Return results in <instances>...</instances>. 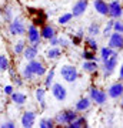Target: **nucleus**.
Instances as JSON below:
<instances>
[{"mask_svg": "<svg viewBox=\"0 0 123 128\" xmlns=\"http://www.w3.org/2000/svg\"><path fill=\"white\" fill-rule=\"evenodd\" d=\"M26 23H24V18L20 16L13 17L12 22H9V33L12 36H23L26 34Z\"/></svg>", "mask_w": 123, "mask_h": 128, "instance_id": "nucleus-1", "label": "nucleus"}, {"mask_svg": "<svg viewBox=\"0 0 123 128\" xmlns=\"http://www.w3.org/2000/svg\"><path fill=\"white\" fill-rule=\"evenodd\" d=\"M60 77L67 82H74L79 77V71L72 64H64V66H62V68H60Z\"/></svg>", "mask_w": 123, "mask_h": 128, "instance_id": "nucleus-2", "label": "nucleus"}, {"mask_svg": "<svg viewBox=\"0 0 123 128\" xmlns=\"http://www.w3.org/2000/svg\"><path fill=\"white\" fill-rule=\"evenodd\" d=\"M117 61H119V51L114 50V53L109 57V60L103 63L102 71H103V76H105V77H109V76L113 74L114 68H116V66H117Z\"/></svg>", "mask_w": 123, "mask_h": 128, "instance_id": "nucleus-3", "label": "nucleus"}, {"mask_svg": "<svg viewBox=\"0 0 123 128\" xmlns=\"http://www.w3.org/2000/svg\"><path fill=\"white\" fill-rule=\"evenodd\" d=\"M77 117V111L74 110H64V111H60L57 112L55 117V121L56 124H62V125H67L73 121V120Z\"/></svg>", "mask_w": 123, "mask_h": 128, "instance_id": "nucleus-4", "label": "nucleus"}, {"mask_svg": "<svg viewBox=\"0 0 123 128\" xmlns=\"http://www.w3.org/2000/svg\"><path fill=\"white\" fill-rule=\"evenodd\" d=\"M89 97H90V100L93 102H96V104H99V105L106 104V101H107V92L102 91L100 88H97V87L89 88Z\"/></svg>", "mask_w": 123, "mask_h": 128, "instance_id": "nucleus-5", "label": "nucleus"}, {"mask_svg": "<svg viewBox=\"0 0 123 128\" xmlns=\"http://www.w3.org/2000/svg\"><path fill=\"white\" fill-rule=\"evenodd\" d=\"M26 33H27V40H29V43H30V44L40 46V43H42V34H40V32H39L37 26H34V24L32 23L27 27Z\"/></svg>", "mask_w": 123, "mask_h": 128, "instance_id": "nucleus-6", "label": "nucleus"}, {"mask_svg": "<svg viewBox=\"0 0 123 128\" xmlns=\"http://www.w3.org/2000/svg\"><path fill=\"white\" fill-rule=\"evenodd\" d=\"M107 46L113 50L119 51L123 48V34L117 32H113L109 36V41H107Z\"/></svg>", "mask_w": 123, "mask_h": 128, "instance_id": "nucleus-7", "label": "nucleus"}, {"mask_svg": "<svg viewBox=\"0 0 123 128\" xmlns=\"http://www.w3.org/2000/svg\"><path fill=\"white\" fill-rule=\"evenodd\" d=\"M27 67L30 70H32V73L36 76V77H42V76H45L46 73H47V68H46V66L42 61H39V60H30L27 63Z\"/></svg>", "mask_w": 123, "mask_h": 128, "instance_id": "nucleus-8", "label": "nucleus"}, {"mask_svg": "<svg viewBox=\"0 0 123 128\" xmlns=\"http://www.w3.org/2000/svg\"><path fill=\"white\" fill-rule=\"evenodd\" d=\"M52 96L55 97L57 101H64L67 97V90L64 86H62L60 82H53L52 84Z\"/></svg>", "mask_w": 123, "mask_h": 128, "instance_id": "nucleus-9", "label": "nucleus"}, {"mask_svg": "<svg viewBox=\"0 0 123 128\" xmlns=\"http://www.w3.org/2000/svg\"><path fill=\"white\" fill-rule=\"evenodd\" d=\"M109 16L113 20H117L123 16V7L119 0H112L109 3Z\"/></svg>", "mask_w": 123, "mask_h": 128, "instance_id": "nucleus-10", "label": "nucleus"}, {"mask_svg": "<svg viewBox=\"0 0 123 128\" xmlns=\"http://www.w3.org/2000/svg\"><path fill=\"white\" fill-rule=\"evenodd\" d=\"M123 96V82L122 81H117V82H113L109 88H107V97L110 98H120Z\"/></svg>", "mask_w": 123, "mask_h": 128, "instance_id": "nucleus-11", "label": "nucleus"}, {"mask_svg": "<svg viewBox=\"0 0 123 128\" xmlns=\"http://www.w3.org/2000/svg\"><path fill=\"white\" fill-rule=\"evenodd\" d=\"M34 121H36V112H33V111H24L22 120H20L22 127L24 128H32L34 125Z\"/></svg>", "mask_w": 123, "mask_h": 128, "instance_id": "nucleus-12", "label": "nucleus"}, {"mask_svg": "<svg viewBox=\"0 0 123 128\" xmlns=\"http://www.w3.org/2000/svg\"><path fill=\"white\" fill-rule=\"evenodd\" d=\"M86 10H87V0H77L72 7L73 17H80V16H83Z\"/></svg>", "mask_w": 123, "mask_h": 128, "instance_id": "nucleus-13", "label": "nucleus"}, {"mask_svg": "<svg viewBox=\"0 0 123 128\" xmlns=\"http://www.w3.org/2000/svg\"><path fill=\"white\" fill-rule=\"evenodd\" d=\"M93 7L100 16H109V3L105 0H93Z\"/></svg>", "mask_w": 123, "mask_h": 128, "instance_id": "nucleus-14", "label": "nucleus"}, {"mask_svg": "<svg viewBox=\"0 0 123 128\" xmlns=\"http://www.w3.org/2000/svg\"><path fill=\"white\" fill-rule=\"evenodd\" d=\"M37 54H39V46H36V44L26 46V48H24V51H23V57L27 60V61L34 60L37 57Z\"/></svg>", "mask_w": 123, "mask_h": 128, "instance_id": "nucleus-15", "label": "nucleus"}, {"mask_svg": "<svg viewBox=\"0 0 123 128\" xmlns=\"http://www.w3.org/2000/svg\"><path fill=\"white\" fill-rule=\"evenodd\" d=\"M92 105V100L90 97H85V98H80V100L74 104V110L77 111V112H85L90 108Z\"/></svg>", "mask_w": 123, "mask_h": 128, "instance_id": "nucleus-16", "label": "nucleus"}, {"mask_svg": "<svg viewBox=\"0 0 123 128\" xmlns=\"http://www.w3.org/2000/svg\"><path fill=\"white\" fill-rule=\"evenodd\" d=\"M29 10H30V13L36 14V16L32 18L33 24H34V26H45V23H46V14L43 13L42 10H33V9H29Z\"/></svg>", "mask_w": 123, "mask_h": 128, "instance_id": "nucleus-17", "label": "nucleus"}, {"mask_svg": "<svg viewBox=\"0 0 123 128\" xmlns=\"http://www.w3.org/2000/svg\"><path fill=\"white\" fill-rule=\"evenodd\" d=\"M82 70L86 73H96L99 70V64L95 60H85L82 64Z\"/></svg>", "mask_w": 123, "mask_h": 128, "instance_id": "nucleus-18", "label": "nucleus"}, {"mask_svg": "<svg viewBox=\"0 0 123 128\" xmlns=\"http://www.w3.org/2000/svg\"><path fill=\"white\" fill-rule=\"evenodd\" d=\"M10 98H12V101H13L17 107H23V105H24V102H26V100H27L26 94L19 92V91H13L12 94H10Z\"/></svg>", "mask_w": 123, "mask_h": 128, "instance_id": "nucleus-19", "label": "nucleus"}, {"mask_svg": "<svg viewBox=\"0 0 123 128\" xmlns=\"http://www.w3.org/2000/svg\"><path fill=\"white\" fill-rule=\"evenodd\" d=\"M40 34H42V38H45V40H50L53 36H56V30H55L53 26H50V24H45V26H42Z\"/></svg>", "mask_w": 123, "mask_h": 128, "instance_id": "nucleus-20", "label": "nucleus"}, {"mask_svg": "<svg viewBox=\"0 0 123 128\" xmlns=\"http://www.w3.org/2000/svg\"><path fill=\"white\" fill-rule=\"evenodd\" d=\"M34 96H36V100H37V102L40 104V107H42V110H46V88H42V87H39V88H36V91H34Z\"/></svg>", "mask_w": 123, "mask_h": 128, "instance_id": "nucleus-21", "label": "nucleus"}, {"mask_svg": "<svg viewBox=\"0 0 123 128\" xmlns=\"http://www.w3.org/2000/svg\"><path fill=\"white\" fill-rule=\"evenodd\" d=\"M66 127H69V128H86L87 127V120L85 118V117H82V115H77V117L73 120L70 124H67Z\"/></svg>", "mask_w": 123, "mask_h": 128, "instance_id": "nucleus-22", "label": "nucleus"}, {"mask_svg": "<svg viewBox=\"0 0 123 128\" xmlns=\"http://www.w3.org/2000/svg\"><path fill=\"white\" fill-rule=\"evenodd\" d=\"M60 56H62V50H60L57 46L50 47V48L47 50V53H46V57H47L49 60H56V58H59Z\"/></svg>", "mask_w": 123, "mask_h": 128, "instance_id": "nucleus-23", "label": "nucleus"}, {"mask_svg": "<svg viewBox=\"0 0 123 128\" xmlns=\"http://www.w3.org/2000/svg\"><path fill=\"white\" fill-rule=\"evenodd\" d=\"M114 53L113 48H110L109 46H106V47H102L100 48V61L102 63H105V61H107L109 60V57Z\"/></svg>", "mask_w": 123, "mask_h": 128, "instance_id": "nucleus-24", "label": "nucleus"}, {"mask_svg": "<svg viewBox=\"0 0 123 128\" xmlns=\"http://www.w3.org/2000/svg\"><path fill=\"white\" fill-rule=\"evenodd\" d=\"M83 41H85V44L87 46V48H90V50H93V51L99 50V44H97V41H96V37L89 36V37H86Z\"/></svg>", "mask_w": 123, "mask_h": 128, "instance_id": "nucleus-25", "label": "nucleus"}, {"mask_svg": "<svg viewBox=\"0 0 123 128\" xmlns=\"http://www.w3.org/2000/svg\"><path fill=\"white\" fill-rule=\"evenodd\" d=\"M82 57L85 60H95V61H100V58L96 57V51L90 50V48H85L82 53Z\"/></svg>", "mask_w": 123, "mask_h": 128, "instance_id": "nucleus-26", "label": "nucleus"}, {"mask_svg": "<svg viewBox=\"0 0 123 128\" xmlns=\"http://www.w3.org/2000/svg\"><path fill=\"white\" fill-rule=\"evenodd\" d=\"M87 34L92 36V37H97L100 34V26L97 23H92L90 26H89V28H87Z\"/></svg>", "mask_w": 123, "mask_h": 128, "instance_id": "nucleus-27", "label": "nucleus"}, {"mask_svg": "<svg viewBox=\"0 0 123 128\" xmlns=\"http://www.w3.org/2000/svg\"><path fill=\"white\" fill-rule=\"evenodd\" d=\"M55 125H56L55 118H42L40 122H39L40 128H53Z\"/></svg>", "mask_w": 123, "mask_h": 128, "instance_id": "nucleus-28", "label": "nucleus"}, {"mask_svg": "<svg viewBox=\"0 0 123 128\" xmlns=\"http://www.w3.org/2000/svg\"><path fill=\"white\" fill-rule=\"evenodd\" d=\"M24 48H26V41L23 40V38H20V40L14 44L13 47V51L16 53V54H23V51H24Z\"/></svg>", "mask_w": 123, "mask_h": 128, "instance_id": "nucleus-29", "label": "nucleus"}, {"mask_svg": "<svg viewBox=\"0 0 123 128\" xmlns=\"http://www.w3.org/2000/svg\"><path fill=\"white\" fill-rule=\"evenodd\" d=\"M10 67V61L5 54H0V71H7Z\"/></svg>", "mask_w": 123, "mask_h": 128, "instance_id": "nucleus-30", "label": "nucleus"}, {"mask_svg": "<svg viewBox=\"0 0 123 128\" xmlns=\"http://www.w3.org/2000/svg\"><path fill=\"white\" fill-rule=\"evenodd\" d=\"M53 80H55V70L52 68L50 71L47 73V76H46V80H45V88H46V90L52 87V84H53Z\"/></svg>", "mask_w": 123, "mask_h": 128, "instance_id": "nucleus-31", "label": "nucleus"}, {"mask_svg": "<svg viewBox=\"0 0 123 128\" xmlns=\"http://www.w3.org/2000/svg\"><path fill=\"white\" fill-rule=\"evenodd\" d=\"M22 77H23V80H27V81H30V80H33L36 76H34V74L32 73V70L26 66V67H23V70H22Z\"/></svg>", "mask_w": 123, "mask_h": 128, "instance_id": "nucleus-32", "label": "nucleus"}, {"mask_svg": "<svg viewBox=\"0 0 123 128\" xmlns=\"http://www.w3.org/2000/svg\"><path fill=\"white\" fill-rule=\"evenodd\" d=\"M85 40V34H83V32L82 30H79L74 36H73V38H72V43L74 44V46H80V43Z\"/></svg>", "mask_w": 123, "mask_h": 128, "instance_id": "nucleus-33", "label": "nucleus"}, {"mask_svg": "<svg viewBox=\"0 0 123 128\" xmlns=\"http://www.w3.org/2000/svg\"><path fill=\"white\" fill-rule=\"evenodd\" d=\"M113 23H114V20H113V18L107 22V24H106V27L103 28V32H102V34H103L105 37H109L110 34H112V30H113Z\"/></svg>", "mask_w": 123, "mask_h": 128, "instance_id": "nucleus-34", "label": "nucleus"}, {"mask_svg": "<svg viewBox=\"0 0 123 128\" xmlns=\"http://www.w3.org/2000/svg\"><path fill=\"white\" fill-rule=\"evenodd\" d=\"M73 18V14L72 13H64V14H62L59 17V24L62 26V24H67V23H70V20Z\"/></svg>", "mask_w": 123, "mask_h": 128, "instance_id": "nucleus-35", "label": "nucleus"}, {"mask_svg": "<svg viewBox=\"0 0 123 128\" xmlns=\"http://www.w3.org/2000/svg\"><path fill=\"white\" fill-rule=\"evenodd\" d=\"M2 13H3L5 20H7V22H12V20H13V10L10 9V7H6Z\"/></svg>", "mask_w": 123, "mask_h": 128, "instance_id": "nucleus-36", "label": "nucleus"}, {"mask_svg": "<svg viewBox=\"0 0 123 128\" xmlns=\"http://www.w3.org/2000/svg\"><path fill=\"white\" fill-rule=\"evenodd\" d=\"M113 32H117V33H122L123 34V22L122 20H114L113 23Z\"/></svg>", "mask_w": 123, "mask_h": 128, "instance_id": "nucleus-37", "label": "nucleus"}, {"mask_svg": "<svg viewBox=\"0 0 123 128\" xmlns=\"http://www.w3.org/2000/svg\"><path fill=\"white\" fill-rule=\"evenodd\" d=\"M59 46L62 47H70V41L66 37H59Z\"/></svg>", "mask_w": 123, "mask_h": 128, "instance_id": "nucleus-38", "label": "nucleus"}, {"mask_svg": "<svg viewBox=\"0 0 123 128\" xmlns=\"http://www.w3.org/2000/svg\"><path fill=\"white\" fill-rule=\"evenodd\" d=\"M0 127L2 128H14L16 124H14L13 121H3V122L0 124Z\"/></svg>", "mask_w": 123, "mask_h": 128, "instance_id": "nucleus-39", "label": "nucleus"}, {"mask_svg": "<svg viewBox=\"0 0 123 128\" xmlns=\"http://www.w3.org/2000/svg\"><path fill=\"white\" fill-rule=\"evenodd\" d=\"M49 43H50V46H52V47L59 46V37H57V36H53L50 40H49Z\"/></svg>", "mask_w": 123, "mask_h": 128, "instance_id": "nucleus-40", "label": "nucleus"}, {"mask_svg": "<svg viewBox=\"0 0 123 128\" xmlns=\"http://www.w3.org/2000/svg\"><path fill=\"white\" fill-rule=\"evenodd\" d=\"M12 92H13V87H12V86H6V87H5V94L10 96Z\"/></svg>", "mask_w": 123, "mask_h": 128, "instance_id": "nucleus-41", "label": "nucleus"}, {"mask_svg": "<svg viewBox=\"0 0 123 128\" xmlns=\"http://www.w3.org/2000/svg\"><path fill=\"white\" fill-rule=\"evenodd\" d=\"M13 82L16 84V86H22V84H23L22 80H20V78H17V77H13Z\"/></svg>", "mask_w": 123, "mask_h": 128, "instance_id": "nucleus-42", "label": "nucleus"}, {"mask_svg": "<svg viewBox=\"0 0 123 128\" xmlns=\"http://www.w3.org/2000/svg\"><path fill=\"white\" fill-rule=\"evenodd\" d=\"M119 80H123V64L120 67V70H119Z\"/></svg>", "mask_w": 123, "mask_h": 128, "instance_id": "nucleus-43", "label": "nucleus"}, {"mask_svg": "<svg viewBox=\"0 0 123 128\" xmlns=\"http://www.w3.org/2000/svg\"><path fill=\"white\" fill-rule=\"evenodd\" d=\"M122 101H123V96H122Z\"/></svg>", "mask_w": 123, "mask_h": 128, "instance_id": "nucleus-44", "label": "nucleus"}, {"mask_svg": "<svg viewBox=\"0 0 123 128\" xmlns=\"http://www.w3.org/2000/svg\"><path fill=\"white\" fill-rule=\"evenodd\" d=\"M0 14H2V10H0Z\"/></svg>", "mask_w": 123, "mask_h": 128, "instance_id": "nucleus-45", "label": "nucleus"}, {"mask_svg": "<svg viewBox=\"0 0 123 128\" xmlns=\"http://www.w3.org/2000/svg\"><path fill=\"white\" fill-rule=\"evenodd\" d=\"M87 2H89V0H87Z\"/></svg>", "mask_w": 123, "mask_h": 128, "instance_id": "nucleus-46", "label": "nucleus"}]
</instances>
